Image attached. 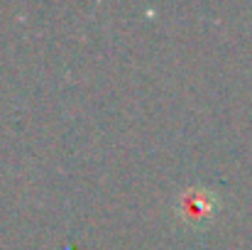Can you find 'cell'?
Masks as SVG:
<instances>
[{
    "label": "cell",
    "mask_w": 252,
    "mask_h": 250,
    "mask_svg": "<svg viewBox=\"0 0 252 250\" xmlns=\"http://www.w3.org/2000/svg\"><path fill=\"white\" fill-rule=\"evenodd\" d=\"M179 211L186 221L196 223L201 218H208L213 214V194L208 191H198V189H191L181 196V204H179Z\"/></svg>",
    "instance_id": "6da1fadb"
}]
</instances>
